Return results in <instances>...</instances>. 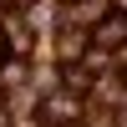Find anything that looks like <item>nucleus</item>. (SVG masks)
<instances>
[{"mask_svg": "<svg viewBox=\"0 0 127 127\" xmlns=\"http://www.w3.org/2000/svg\"><path fill=\"white\" fill-rule=\"evenodd\" d=\"M122 41H127V10H117V15H107V20L97 26V46H102V51H117Z\"/></svg>", "mask_w": 127, "mask_h": 127, "instance_id": "nucleus-1", "label": "nucleus"}, {"mask_svg": "<svg viewBox=\"0 0 127 127\" xmlns=\"http://www.w3.org/2000/svg\"><path fill=\"white\" fill-rule=\"evenodd\" d=\"M117 10H127V0H117Z\"/></svg>", "mask_w": 127, "mask_h": 127, "instance_id": "nucleus-2", "label": "nucleus"}]
</instances>
